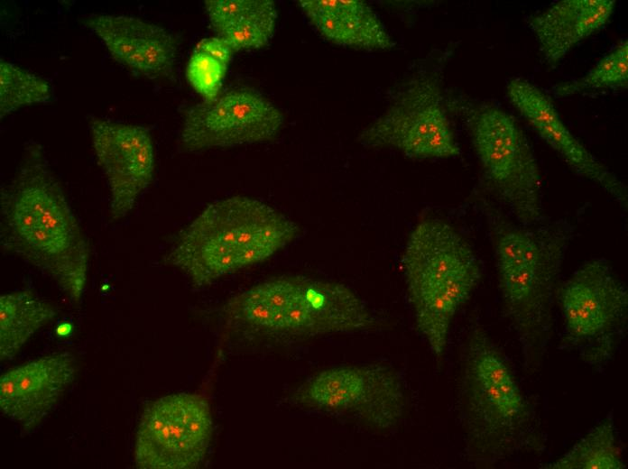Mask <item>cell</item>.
<instances>
[{
    "label": "cell",
    "mask_w": 628,
    "mask_h": 469,
    "mask_svg": "<svg viewBox=\"0 0 628 469\" xmlns=\"http://www.w3.org/2000/svg\"><path fill=\"white\" fill-rule=\"evenodd\" d=\"M615 5L614 0H562L531 16L528 24L546 63L555 68L577 43L605 26Z\"/></svg>",
    "instance_id": "cell-17"
},
{
    "label": "cell",
    "mask_w": 628,
    "mask_h": 469,
    "mask_svg": "<svg viewBox=\"0 0 628 469\" xmlns=\"http://www.w3.org/2000/svg\"><path fill=\"white\" fill-rule=\"evenodd\" d=\"M300 228L260 200L235 196L208 205L176 237L165 262L199 287L261 262L291 243Z\"/></svg>",
    "instance_id": "cell-3"
},
{
    "label": "cell",
    "mask_w": 628,
    "mask_h": 469,
    "mask_svg": "<svg viewBox=\"0 0 628 469\" xmlns=\"http://www.w3.org/2000/svg\"><path fill=\"white\" fill-rule=\"evenodd\" d=\"M83 23L111 57L131 71L151 79L174 78L179 39L170 31L125 14H92Z\"/></svg>",
    "instance_id": "cell-15"
},
{
    "label": "cell",
    "mask_w": 628,
    "mask_h": 469,
    "mask_svg": "<svg viewBox=\"0 0 628 469\" xmlns=\"http://www.w3.org/2000/svg\"><path fill=\"white\" fill-rule=\"evenodd\" d=\"M498 276L503 309L527 364L546 350L552 335L555 287L575 226L568 220L524 225L500 208L482 205Z\"/></svg>",
    "instance_id": "cell-2"
},
{
    "label": "cell",
    "mask_w": 628,
    "mask_h": 469,
    "mask_svg": "<svg viewBox=\"0 0 628 469\" xmlns=\"http://www.w3.org/2000/svg\"><path fill=\"white\" fill-rule=\"evenodd\" d=\"M447 106L462 116L494 196L519 224L544 222L540 170L517 120L492 103L453 99Z\"/></svg>",
    "instance_id": "cell-7"
},
{
    "label": "cell",
    "mask_w": 628,
    "mask_h": 469,
    "mask_svg": "<svg viewBox=\"0 0 628 469\" xmlns=\"http://www.w3.org/2000/svg\"><path fill=\"white\" fill-rule=\"evenodd\" d=\"M0 243L51 277L78 304L87 285L90 248L42 145L28 142L0 191Z\"/></svg>",
    "instance_id": "cell-1"
},
{
    "label": "cell",
    "mask_w": 628,
    "mask_h": 469,
    "mask_svg": "<svg viewBox=\"0 0 628 469\" xmlns=\"http://www.w3.org/2000/svg\"><path fill=\"white\" fill-rule=\"evenodd\" d=\"M56 308L30 290L0 296V357L13 359L39 329L57 317Z\"/></svg>",
    "instance_id": "cell-20"
},
{
    "label": "cell",
    "mask_w": 628,
    "mask_h": 469,
    "mask_svg": "<svg viewBox=\"0 0 628 469\" xmlns=\"http://www.w3.org/2000/svg\"><path fill=\"white\" fill-rule=\"evenodd\" d=\"M213 432L207 400L194 393L159 398L143 411L134 458L142 469H190L205 458Z\"/></svg>",
    "instance_id": "cell-10"
},
{
    "label": "cell",
    "mask_w": 628,
    "mask_h": 469,
    "mask_svg": "<svg viewBox=\"0 0 628 469\" xmlns=\"http://www.w3.org/2000/svg\"><path fill=\"white\" fill-rule=\"evenodd\" d=\"M193 51L211 56L226 66H228L234 53L230 45L218 36L200 40Z\"/></svg>",
    "instance_id": "cell-25"
},
{
    "label": "cell",
    "mask_w": 628,
    "mask_h": 469,
    "mask_svg": "<svg viewBox=\"0 0 628 469\" xmlns=\"http://www.w3.org/2000/svg\"><path fill=\"white\" fill-rule=\"evenodd\" d=\"M506 93L514 108L572 170L601 187L621 207L627 208L625 184L570 132L549 95L522 78L511 79Z\"/></svg>",
    "instance_id": "cell-14"
},
{
    "label": "cell",
    "mask_w": 628,
    "mask_h": 469,
    "mask_svg": "<svg viewBox=\"0 0 628 469\" xmlns=\"http://www.w3.org/2000/svg\"><path fill=\"white\" fill-rule=\"evenodd\" d=\"M226 69V65L213 57L192 51L186 76L204 100H211L220 93Z\"/></svg>",
    "instance_id": "cell-24"
},
{
    "label": "cell",
    "mask_w": 628,
    "mask_h": 469,
    "mask_svg": "<svg viewBox=\"0 0 628 469\" xmlns=\"http://www.w3.org/2000/svg\"><path fill=\"white\" fill-rule=\"evenodd\" d=\"M283 124L282 113L263 95L236 87L185 109L180 147L197 152L270 141Z\"/></svg>",
    "instance_id": "cell-12"
},
{
    "label": "cell",
    "mask_w": 628,
    "mask_h": 469,
    "mask_svg": "<svg viewBox=\"0 0 628 469\" xmlns=\"http://www.w3.org/2000/svg\"><path fill=\"white\" fill-rule=\"evenodd\" d=\"M89 131L97 164L109 189V218L119 221L134 208L152 180L153 142L144 126L100 117L89 119Z\"/></svg>",
    "instance_id": "cell-13"
},
{
    "label": "cell",
    "mask_w": 628,
    "mask_h": 469,
    "mask_svg": "<svg viewBox=\"0 0 628 469\" xmlns=\"http://www.w3.org/2000/svg\"><path fill=\"white\" fill-rule=\"evenodd\" d=\"M402 264L416 326L440 358L457 310L481 280L479 259L451 224L426 217L410 233Z\"/></svg>",
    "instance_id": "cell-4"
},
{
    "label": "cell",
    "mask_w": 628,
    "mask_h": 469,
    "mask_svg": "<svg viewBox=\"0 0 628 469\" xmlns=\"http://www.w3.org/2000/svg\"><path fill=\"white\" fill-rule=\"evenodd\" d=\"M205 9L217 36L234 52L263 48L274 33L278 14L272 0H207Z\"/></svg>",
    "instance_id": "cell-19"
},
{
    "label": "cell",
    "mask_w": 628,
    "mask_h": 469,
    "mask_svg": "<svg viewBox=\"0 0 628 469\" xmlns=\"http://www.w3.org/2000/svg\"><path fill=\"white\" fill-rule=\"evenodd\" d=\"M227 320L252 333L308 338L371 328L375 319L348 287L301 275L280 276L231 299Z\"/></svg>",
    "instance_id": "cell-5"
},
{
    "label": "cell",
    "mask_w": 628,
    "mask_h": 469,
    "mask_svg": "<svg viewBox=\"0 0 628 469\" xmlns=\"http://www.w3.org/2000/svg\"><path fill=\"white\" fill-rule=\"evenodd\" d=\"M612 412L592 428L567 453L542 469H623Z\"/></svg>",
    "instance_id": "cell-21"
},
{
    "label": "cell",
    "mask_w": 628,
    "mask_h": 469,
    "mask_svg": "<svg viewBox=\"0 0 628 469\" xmlns=\"http://www.w3.org/2000/svg\"><path fill=\"white\" fill-rule=\"evenodd\" d=\"M446 106L440 70H422L398 89L358 141L368 148H393L416 159L458 156L461 150Z\"/></svg>",
    "instance_id": "cell-9"
},
{
    "label": "cell",
    "mask_w": 628,
    "mask_h": 469,
    "mask_svg": "<svg viewBox=\"0 0 628 469\" xmlns=\"http://www.w3.org/2000/svg\"><path fill=\"white\" fill-rule=\"evenodd\" d=\"M51 97L47 80L21 67L1 59L0 61V117L34 104L45 103Z\"/></svg>",
    "instance_id": "cell-22"
},
{
    "label": "cell",
    "mask_w": 628,
    "mask_h": 469,
    "mask_svg": "<svg viewBox=\"0 0 628 469\" xmlns=\"http://www.w3.org/2000/svg\"><path fill=\"white\" fill-rule=\"evenodd\" d=\"M564 342L591 366L606 364L624 336L628 290L602 257L583 262L558 290Z\"/></svg>",
    "instance_id": "cell-8"
},
{
    "label": "cell",
    "mask_w": 628,
    "mask_h": 469,
    "mask_svg": "<svg viewBox=\"0 0 628 469\" xmlns=\"http://www.w3.org/2000/svg\"><path fill=\"white\" fill-rule=\"evenodd\" d=\"M70 330V326L68 324H63L58 327V333L60 336L67 335Z\"/></svg>",
    "instance_id": "cell-26"
},
{
    "label": "cell",
    "mask_w": 628,
    "mask_h": 469,
    "mask_svg": "<svg viewBox=\"0 0 628 469\" xmlns=\"http://www.w3.org/2000/svg\"><path fill=\"white\" fill-rule=\"evenodd\" d=\"M628 82V41H623L602 58L585 76L554 87L563 97L592 89L626 87Z\"/></svg>",
    "instance_id": "cell-23"
},
{
    "label": "cell",
    "mask_w": 628,
    "mask_h": 469,
    "mask_svg": "<svg viewBox=\"0 0 628 469\" xmlns=\"http://www.w3.org/2000/svg\"><path fill=\"white\" fill-rule=\"evenodd\" d=\"M298 400L319 409L347 414L376 429L396 427L405 409L404 388L397 372L377 363L321 372L298 393Z\"/></svg>",
    "instance_id": "cell-11"
},
{
    "label": "cell",
    "mask_w": 628,
    "mask_h": 469,
    "mask_svg": "<svg viewBox=\"0 0 628 469\" xmlns=\"http://www.w3.org/2000/svg\"><path fill=\"white\" fill-rule=\"evenodd\" d=\"M460 393L470 442L484 461H502L543 444L534 408L479 326L467 341Z\"/></svg>",
    "instance_id": "cell-6"
},
{
    "label": "cell",
    "mask_w": 628,
    "mask_h": 469,
    "mask_svg": "<svg viewBox=\"0 0 628 469\" xmlns=\"http://www.w3.org/2000/svg\"><path fill=\"white\" fill-rule=\"evenodd\" d=\"M316 30L337 45L366 51L390 50L395 42L371 8L361 0H300Z\"/></svg>",
    "instance_id": "cell-18"
},
{
    "label": "cell",
    "mask_w": 628,
    "mask_h": 469,
    "mask_svg": "<svg viewBox=\"0 0 628 469\" xmlns=\"http://www.w3.org/2000/svg\"><path fill=\"white\" fill-rule=\"evenodd\" d=\"M77 372L69 352L56 353L14 367L0 378V409L24 430H32L57 405Z\"/></svg>",
    "instance_id": "cell-16"
}]
</instances>
